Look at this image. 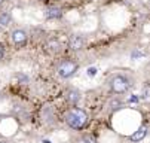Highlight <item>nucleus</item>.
Here are the masks:
<instances>
[{
  "instance_id": "2",
  "label": "nucleus",
  "mask_w": 150,
  "mask_h": 143,
  "mask_svg": "<svg viewBox=\"0 0 150 143\" xmlns=\"http://www.w3.org/2000/svg\"><path fill=\"white\" fill-rule=\"evenodd\" d=\"M131 84H129V79L123 75H116L110 79V88L115 94H123L129 90Z\"/></svg>"
},
{
  "instance_id": "6",
  "label": "nucleus",
  "mask_w": 150,
  "mask_h": 143,
  "mask_svg": "<svg viewBox=\"0 0 150 143\" xmlns=\"http://www.w3.org/2000/svg\"><path fill=\"white\" fill-rule=\"evenodd\" d=\"M146 136H147V127H144V125H143V127H140L137 131H134V133L131 134V137H129V139H131V142L137 143V142H141Z\"/></svg>"
},
{
  "instance_id": "7",
  "label": "nucleus",
  "mask_w": 150,
  "mask_h": 143,
  "mask_svg": "<svg viewBox=\"0 0 150 143\" xmlns=\"http://www.w3.org/2000/svg\"><path fill=\"white\" fill-rule=\"evenodd\" d=\"M66 98H67V101L70 105H77L82 97H80V92L77 90H69L67 94H66Z\"/></svg>"
},
{
  "instance_id": "15",
  "label": "nucleus",
  "mask_w": 150,
  "mask_h": 143,
  "mask_svg": "<svg viewBox=\"0 0 150 143\" xmlns=\"http://www.w3.org/2000/svg\"><path fill=\"white\" fill-rule=\"evenodd\" d=\"M3 2H5V0H0V6H2V5H3Z\"/></svg>"
},
{
  "instance_id": "14",
  "label": "nucleus",
  "mask_w": 150,
  "mask_h": 143,
  "mask_svg": "<svg viewBox=\"0 0 150 143\" xmlns=\"http://www.w3.org/2000/svg\"><path fill=\"white\" fill-rule=\"evenodd\" d=\"M88 75H95V69H88Z\"/></svg>"
},
{
  "instance_id": "4",
  "label": "nucleus",
  "mask_w": 150,
  "mask_h": 143,
  "mask_svg": "<svg viewBox=\"0 0 150 143\" xmlns=\"http://www.w3.org/2000/svg\"><path fill=\"white\" fill-rule=\"evenodd\" d=\"M27 33L24 30H15L12 33V42L16 45V46H24L27 43Z\"/></svg>"
},
{
  "instance_id": "8",
  "label": "nucleus",
  "mask_w": 150,
  "mask_h": 143,
  "mask_svg": "<svg viewBox=\"0 0 150 143\" xmlns=\"http://www.w3.org/2000/svg\"><path fill=\"white\" fill-rule=\"evenodd\" d=\"M46 16L51 18V19H58L62 16V9L61 8H57V6H51L46 9Z\"/></svg>"
},
{
  "instance_id": "5",
  "label": "nucleus",
  "mask_w": 150,
  "mask_h": 143,
  "mask_svg": "<svg viewBox=\"0 0 150 143\" xmlns=\"http://www.w3.org/2000/svg\"><path fill=\"white\" fill-rule=\"evenodd\" d=\"M69 46L73 49V51H80L83 49L85 46V40L82 36H71L70 40H69Z\"/></svg>"
},
{
  "instance_id": "17",
  "label": "nucleus",
  "mask_w": 150,
  "mask_h": 143,
  "mask_svg": "<svg viewBox=\"0 0 150 143\" xmlns=\"http://www.w3.org/2000/svg\"><path fill=\"white\" fill-rule=\"evenodd\" d=\"M42 2H43V0H42Z\"/></svg>"
},
{
  "instance_id": "11",
  "label": "nucleus",
  "mask_w": 150,
  "mask_h": 143,
  "mask_svg": "<svg viewBox=\"0 0 150 143\" xmlns=\"http://www.w3.org/2000/svg\"><path fill=\"white\" fill-rule=\"evenodd\" d=\"M80 143H98L92 136H86V137H83L82 140H80Z\"/></svg>"
},
{
  "instance_id": "3",
  "label": "nucleus",
  "mask_w": 150,
  "mask_h": 143,
  "mask_svg": "<svg viewBox=\"0 0 150 143\" xmlns=\"http://www.w3.org/2000/svg\"><path fill=\"white\" fill-rule=\"evenodd\" d=\"M79 70V64L73 60H64L62 63L58 66V75L62 79H69L71 78L76 72Z\"/></svg>"
},
{
  "instance_id": "13",
  "label": "nucleus",
  "mask_w": 150,
  "mask_h": 143,
  "mask_svg": "<svg viewBox=\"0 0 150 143\" xmlns=\"http://www.w3.org/2000/svg\"><path fill=\"white\" fill-rule=\"evenodd\" d=\"M3 55H5V48H3V45L0 43V60L3 58Z\"/></svg>"
},
{
  "instance_id": "12",
  "label": "nucleus",
  "mask_w": 150,
  "mask_h": 143,
  "mask_svg": "<svg viewBox=\"0 0 150 143\" xmlns=\"http://www.w3.org/2000/svg\"><path fill=\"white\" fill-rule=\"evenodd\" d=\"M143 98L144 100H149V85H146L144 90H143Z\"/></svg>"
},
{
  "instance_id": "1",
  "label": "nucleus",
  "mask_w": 150,
  "mask_h": 143,
  "mask_svg": "<svg viewBox=\"0 0 150 143\" xmlns=\"http://www.w3.org/2000/svg\"><path fill=\"white\" fill-rule=\"evenodd\" d=\"M88 113L85 112L83 109H79V107H74L71 109L67 115H66V122H67V125L71 127L73 130H82L86 127L88 124Z\"/></svg>"
},
{
  "instance_id": "16",
  "label": "nucleus",
  "mask_w": 150,
  "mask_h": 143,
  "mask_svg": "<svg viewBox=\"0 0 150 143\" xmlns=\"http://www.w3.org/2000/svg\"><path fill=\"white\" fill-rule=\"evenodd\" d=\"M0 143H6V142H0Z\"/></svg>"
},
{
  "instance_id": "10",
  "label": "nucleus",
  "mask_w": 150,
  "mask_h": 143,
  "mask_svg": "<svg viewBox=\"0 0 150 143\" xmlns=\"http://www.w3.org/2000/svg\"><path fill=\"white\" fill-rule=\"evenodd\" d=\"M48 46H49V48H51L52 51H59V42H58V40H55V39L49 40Z\"/></svg>"
},
{
  "instance_id": "9",
  "label": "nucleus",
  "mask_w": 150,
  "mask_h": 143,
  "mask_svg": "<svg viewBox=\"0 0 150 143\" xmlns=\"http://www.w3.org/2000/svg\"><path fill=\"white\" fill-rule=\"evenodd\" d=\"M9 23H11V14H8V12L0 14V28L6 27Z\"/></svg>"
}]
</instances>
